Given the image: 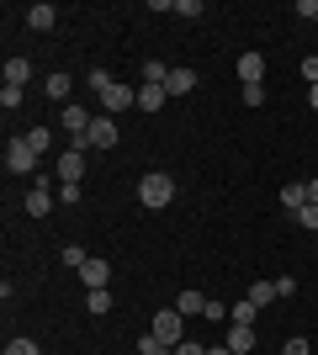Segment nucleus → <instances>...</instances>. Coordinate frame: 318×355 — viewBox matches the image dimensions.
<instances>
[{
    "label": "nucleus",
    "instance_id": "e433bc0d",
    "mask_svg": "<svg viewBox=\"0 0 318 355\" xmlns=\"http://www.w3.org/2000/svg\"><path fill=\"white\" fill-rule=\"evenodd\" d=\"M308 202H313V207H318V175L308 180Z\"/></svg>",
    "mask_w": 318,
    "mask_h": 355
},
{
    "label": "nucleus",
    "instance_id": "58836bf2",
    "mask_svg": "<svg viewBox=\"0 0 318 355\" xmlns=\"http://www.w3.org/2000/svg\"><path fill=\"white\" fill-rule=\"evenodd\" d=\"M207 355H233V350H228V345H212V350Z\"/></svg>",
    "mask_w": 318,
    "mask_h": 355
},
{
    "label": "nucleus",
    "instance_id": "aec40b11",
    "mask_svg": "<svg viewBox=\"0 0 318 355\" xmlns=\"http://www.w3.org/2000/svg\"><path fill=\"white\" fill-rule=\"evenodd\" d=\"M255 318H260V308H255V302H249V297L228 308V324H255Z\"/></svg>",
    "mask_w": 318,
    "mask_h": 355
},
{
    "label": "nucleus",
    "instance_id": "f03ea898",
    "mask_svg": "<svg viewBox=\"0 0 318 355\" xmlns=\"http://www.w3.org/2000/svg\"><path fill=\"white\" fill-rule=\"evenodd\" d=\"M91 106H80V101H69L64 106V133H69V148H85V133H91ZM91 154V148H85Z\"/></svg>",
    "mask_w": 318,
    "mask_h": 355
},
{
    "label": "nucleus",
    "instance_id": "4be33fe9",
    "mask_svg": "<svg viewBox=\"0 0 318 355\" xmlns=\"http://www.w3.org/2000/svg\"><path fill=\"white\" fill-rule=\"evenodd\" d=\"M249 302H255V308H271L276 302V282H255L249 286Z\"/></svg>",
    "mask_w": 318,
    "mask_h": 355
},
{
    "label": "nucleus",
    "instance_id": "ddd939ff",
    "mask_svg": "<svg viewBox=\"0 0 318 355\" xmlns=\"http://www.w3.org/2000/svg\"><path fill=\"white\" fill-rule=\"evenodd\" d=\"M27 27L32 32H53V27H59V6H48V0H43V6H32V11H27Z\"/></svg>",
    "mask_w": 318,
    "mask_h": 355
},
{
    "label": "nucleus",
    "instance_id": "2f4dec72",
    "mask_svg": "<svg viewBox=\"0 0 318 355\" xmlns=\"http://www.w3.org/2000/svg\"><path fill=\"white\" fill-rule=\"evenodd\" d=\"M202 318H212V324H228V308H223V302H207V313H202Z\"/></svg>",
    "mask_w": 318,
    "mask_h": 355
},
{
    "label": "nucleus",
    "instance_id": "7ed1b4c3",
    "mask_svg": "<svg viewBox=\"0 0 318 355\" xmlns=\"http://www.w3.org/2000/svg\"><path fill=\"white\" fill-rule=\"evenodd\" d=\"M149 334H154V340H165L170 350H175V345L186 340V318H181V313H175V308H165V313H154Z\"/></svg>",
    "mask_w": 318,
    "mask_h": 355
},
{
    "label": "nucleus",
    "instance_id": "f3484780",
    "mask_svg": "<svg viewBox=\"0 0 318 355\" xmlns=\"http://www.w3.org/2000/svg\"><path fill=\"white\" fill-rule=\"evenodd\" d=\"M69 85H75V80H69V74H64V69H53V74H48V80H43L48 101H64V96H69Z\"/></svg>",
    "mask_w": 318,
    "mask_h": 355
},
{
    "label": "nucleus",
    "instance_id": "39448f33",
    "mask_svg": "<svg viewBox=\"0 0 318 355\" xmlns=\"http://www.w3.org/2000/svg\"><path fill=\"white\" fill-rule=\"evenodd\" d=\"M53 170H59V180H64V186H80V180H85V148H64Z\"/></svg>",
    "mask_w": 318,
    "mask_h": 355
},
{
    "label": "nucleus",
    "instance_id": "72a5a7b5",
    "mask_svg": "<svg viewBox=\"0 0 318 355\" xmlns=\"http://www.w3.org/2000/svg\"><path fill=\"white\" fill-rule=\"evenodd\" d=\"M303 80H308V85H318V59H313V53L303 59Z\"/></svg>",
    "mask_w": 318,
    "mask_h": 355
},
{
    "label": "nucleus",
    "instance_id": "a211bd4d",
    "mask_svg": "<svg viewBox=\"0 0 318 355\" xmlns=\"http://www.w3.org/2000/svg\"><path fill=\"white\" fill-rule=\"evenodd\" d=\"M165 101H170L165 85H143V90H138V112H159Z\"/></svg>",
    "mask_w": 318,
    "mask_h": 355
},
{
    "label": "nucleus",
    "instance_id": "b1692460",
    "mask_svg": "<svg viewBox=\"0 0 318 355\" xmlns=\"http://www.w3.org/2000/svg\"><path fill=\"white\" fill-rule=\"evenodd\" d=\"M59 260H64V266H69V270H80V266H85V260H91V254L80 250V244H64V250H59Z\"/></svg>",
    "mask_w": 318,
    "mask_h": 355
},
{
    "label": "nucleus",
    "instance_id": "f704fd0d",
    "mask_svg": "<svg viewBox=\"0 0 318 355\" xmlns=\"http://www.w3.org/2000/svg\"><path fill=\"white\" fill-rule=\"evenodd\" d=\"M281 355H313V350H308V340H287V345H281Z\"/></svg>",
    "mask_w": 318,
    "mask_h": 355
},
{
    "label": "nucleus",
    "instance_id": "6ab92c4d",
    "mask_svg": "<svg viewBox=\"0 0 318 355\" xmlns=\"http://www.w3.org/2000/svg\"><path fill=\"white\" fill-rule=\"evenodd\" d=\"M85 313H96V318H101V313H112V292H106V286L85 292Z\"/></svg>",
    "mask_w": 318,
    "mask_h": 355
},
{
    "label": "nucleus",
    "instance_id": "423d86ee",
    "mask_svg": "<svg viewBox=\"0 0 318 355\" xmlns=\"http://www.w3.org/2000/svg\"><path fill=\"white\" fill-rule=\"evenodd\" d=\"M48 186H53L48 175H37V180H32L27 202H21V207H27V218H48V207H53V191H48Z\"/></svg>",
    "mask_w": 318,
    "mask_h": 355
},
{
    "label": "nucleus",
    "instance_id": "7c9ffc66",
    "mask_svg": "<svg viewBox=\"0 0 318 355\" xmlns=\"http://www.w3.org/2000/svg\"><path fill=\"white\" fill-rule=\"evenodd\" d=\"M6 355H37V345H32V340H11V345H6Z\"/></svg>",
    "mask_w": 318,
    "mask_h": 355
},
{
    "label": "nucleus",
    "instance_id": "c9c22d12",
    "mask_svg": "<svg viewBox=\"0 0 318 355\" xmlns=\"http://www.w3.org/2000/svg\"><path fill=\"white\" fill-rule=\"evenodd\" d=\"M297 16H313V27H318V0H297Z\"/></svg>",
    "mask_w": 318,
    "mask_h": 355
},
{
    "label": "nucleus",
    "instance_id": "a878e982",
    "mask_svg": "<svg viewBox=\"0 0 318 355\" xmlns=\"http://www.w3.org/2000/svg\"><path fill=\"white\" fill-rule=\"evenodd\" d=\"M138 355H175V350H170L165 340H154V334H143V340H138Z\"/></svg>",
    "mask_w": 318,
    "mask_h": 355
},
{
    "label": "nucleus",
    "instance_id": "1a4fd4ad",
    "mask_svg": "<svg viewBox=\"0 0 318 355\" xmlns=\"http://www.w3.org/2000/svg\"><path fill=\"white\" fill-rule=\"evenodd\" d=\"M191 90H197V69L175 64V69H170V80H165V96H170V101H181V96H191Z\"/></svg>",
    "mask_w": 318,
    "mask_h": 355
},
{
    "label": "nucleus",
    "instance_id": "f8f14e48",
    "mask_svg": "<svg viewBox=\"0 0 318 355\" xmlns=\"http://www.w3.org/2000/svg\"><path fill=\"white\" fill-rule=\"evenodd\" d=\"M228 350H233V355H249V350H255V324H228Z\"/></svg>",
    "mask_w": 318,
    "mask_h": 355
},
{
    "label": "nucleus",
    "instance_id": "6e6552de",
    "mask_svg": "<svg viewBox=\"0 0 318 355\" xmlns=\"http://www.w3.org/2000/svg\"><path fill=\"white\" fill-rule=\"evenodd\" d=\"M127 106H138V90L117 80V85H112V90L101 96V112H106V117H117V112H127Z\"/></svg>",
    "mask_w": 318,
    "mask_h": 355
},
{
    "label": "nucleus",
    "instance_id": "0eeeda50",
    "mask_svg": "<svg viewBox=\"0 0 318 355\" xmlns=\"http://www.w3.org/2000/svg\"><path fill=\"white\" fill-rule=\"evenodd\" d=\"M117 144V117H106V112H96L91 133H85V148H112Z\"/></svg>",
    "mask_w": 318,
    "mask_h": 355
},
{
    "label": "nucleus",
    "instance_id": "c85d7f7f",
    "mask_svg": "<svg viewBox=\"0 0 318 355\" xmlns=\"http://www.w3.org/2000/svg\"><path fill=\"white\" fill-rule=\"evenodd\" d=\"M292 218H297V228H313V234H318V207H313V202H308L303 212H292Z\"/></svg>",
    "mask_w": 318,
    "mask_h": 355
},
{
    "label": "nucleus",
    "instance_id": "9d476101",
    "mask_svg": "<svg viewBox=\"0 0 318 355\" xmlns=\"http://www.w3.org/2000/svg\"><path fill=\"white\" fill-rule=\"evenodd\" d=\"M80 282H85V292H96V286H106V282H112V266H106L101 254H91V260L80 266Z\"/></svg>",
    "mask_w": 318,
    "mask_h": 355
},
{
    "label": "nucleus",
    "instance_id": "4468645a",
    "mask_svg": "<svg viewBox=\"0 0 318 355\" xmlns=\"http://www.w3.org/2000/svg\"><path fill=\"white\" fill-rule=\"evenodd\" d=\"M281 207H287V212H303V207H308V186H303V180L281 186Z\"/></svg>",
    "mask_w": 318,
    "mask_h": 355
},
{
    "label": "nucleus",
    "instance_id": "2eb2a0df",
    "mask_svg": "<svg viewBox=\"0 0 318 355\" xmlns=\"http://www.w3.org/2000/svg\"><path fill=\"white\" fill-rule=\"evenodd\" d=\"M27 80H32V59H6V85L27 90Z\"/></svg>",
    "mask_w": 318,
    "mask_h": 355
},
{
    "label": "nucleus",
    "instance_id": "c756f323",
    "mask_svg": "<svg viewBox=\"0 0 318 355\" xmlns=\"http://www.w3.org/2000/svg\"><path fill=\"white\" fill-rule=\"evenodd\" d=\"M202 11H207L202 0H175V16H186V21H191V16H202Z\"/></svg>",
    "mask_w": 318,
    "mask_h": 355
},
{
    "label": "nucleus",
    "instance_id": "20e7f679",
    "mask_svg": "<svg viewBox=\"0 0 318 355\" xmlns=\"http://www.w3.org/2000/svg\"><path fill=\"white\" fill-rule=\"evenodd\" d=\"M6 170H11V175H32V170H37V148H32L27 138H11V144H6Z\"/></svg>",
    "mask_w": 318,
    "mask_h": 355
},
{
    "label": "nucleus",
    "instance_id": "393cba45",
    "mask_svg": "<svg viewBox=\"0 0 318 355\" xmlns=\"http://www.w3.org/2000/svg\"><path fill=\"white\" fill-rule=\"evenodd\" d=\"M27 144L37 148V159H43L48 148H53V133H48V128H32V133H27Z\"/></svg>",
    "mask_w": 318,
    "mask_h": 355
},
{
    "label": "nucleus",
    "instance_id": "5701e85b",
    "mask_svg": "<svg viewBox=\"0 0 318 355\" xmlns=\"http://www.w3.org/2000/svg\"><path fill=\"white\" fill-rule=\"evenodd\" d=\"M85 85H91V90H96V96H106V90L117 85V80H112V74H106V69H101V64H96V69H91V74H85Z\"/></svg>",
    "mask_w": 318,
    "mask_h": 355
},
{
    "label": "nucleus",
    "instance_id": "f257e3e1",
    "mask_svg": "<svg viewBox=\"0 0 318 355\" xmlns=\"http://www.w3.org/2000/svg\"><path fill=\"white\" fill-rule=\"evenodd\" d=\"M170 196H175V180L165 175V170H149V175L138 180V202L149 212H159V207H170Z\"/></svg>",
    "mask_w": 318,
    "mask_h": 355
},
{
    "label": "nucleus",
    "instance_id": "cd10ccee",
    "mask_svg": "<svg viewBox=\"0 0 318 355\" xmlns=\"http://www.w3.org/2000/svg\"><path fill=\"white\" fill-rule=\"evenodd\" d=\"M239 101H244V106H265V85H244Z\"/></svg>",
    "mask_w": 318,
    "mask_h": 355
},
{
    "label": "nucleus",
    "instance_id": "bb28decb",
    "mask_svg": "<svg viewBox=\"0 0 318 355\" xmlns=\"http://www.w3.org/2000/svg\"><path fill=\"white\" fill-rule=\"evenodd\" d=\"M0 106L16 112V106H21V85H0Z\"/></svg>",
    "mask_w": 318,
    "mask_h": 355
},
{
    "label": "nucleus",
    "instance_id": "4c0bfd02",
    "mask_svg": "<svg viewBox=\"0 0 318 355\" xmlns=\"http://www.w3.org/2000/svg\"><path fill=\"white\" fill-rule=\"evenodd\" d=\"M308 106H313V112H318V85H308Z\"/></svg>",
    "mask_w": 318,
    "mask_h": 355
},
{
    "label": "nucleus",
    "instance_id": "412c9836",
    "mask_svg": "<svg viewBox=\"0 0 318 355\" xmlns=\"http://www.w3.org/2000/svg\"><path fill=\"white\" fill-rule=\"evenodd\" d=\"M170 80V64H159V59H143V85H165Z\"/></svg>",
    "mask_w": 318,
    "mask_h": 355
},
{
    "label": "nucleus",
    "instance_id": "dca6fc26",
    "mask_svg": "<svg viewBox=\"0 0 318 355\" xmlns=\"http://www.w3.org/2000/svg\"><path fill=\"white\" fill-rule=\"evenodd\" d=\"M175 313H181V318H202V313H207V297H202V292H181Z\"/></svg>",
    "mask_w": 318,
    "mask_h": 355
},
{
    "label": "nucleus",
    "instance_id": "9b49d317",
    "mask_svg": "<svg viewBox=\"0 0 318 355\" xmlns=\"http://www.w3.org/2000/svg\"><path fill=\"white\" fill-rule=\"evenodd\" d=\"M239 80L244 85H265V53H239Z\"/></svg>",
    "mask_w": 318,
    "mask_h": 355
},
{
    "label": "nucleus",
    "instance_id": "473e14b6",
    "mask_svg": "<svg viewBox=\"0 0 318 355\" xmlns=\"http://www.w3.org/2000/svg\"><path fill=\"white\" fill-rule=\"evenodd\" d=\"M175 355H207V345H197V340H181V345H175Z\"/></svg>",
    "mask_w": 318,
    "mask_h": 355
}]
</instances>
